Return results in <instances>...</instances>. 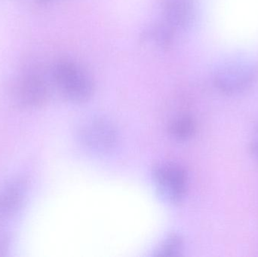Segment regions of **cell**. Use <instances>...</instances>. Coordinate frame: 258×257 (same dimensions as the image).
I'll use <instances>...</instances> for the list:
<instances>
[{
	"label": "cell",
	"mask_w": 258,
	"mask_h": 257,
	"mask_svg": "<svg viewBox=\"0 0 258 257\" xmlns=\"http://www.w3.org/2000/svg\"><path fill=\"white\" fill-rule=\"evenodd\" d=\"M157 191L167 202L178 204L187 191L188 176L181 166L174 163H159L152 170Z\"/></svg>",
	"instance_id": "7a4b0ae2"
},
{
	"label": "cell",
	"mask_w": 258,
	"mask_h": 257,
	"mask_svg": "<svg viewBox=\"0 0 258 257\" xmlns=\"http://www.w3.org/2000/svg\"><path fill=\"white\" fill-rule=\"evenodd\" d=\"M53 78L61 95L74 104L86 102L93 95L95 84L92 76L75 62L63 60L56 63Z\"/></svg>",
	"instance_id": "6da1fadb"
},
{
	"label": "cell",
	"mask_w": 258,
	"mask_h": 257,
	"mask_svg": "<svg viewBox=\"0 0 258 257\" xmlns=\"http://www.w3.org/2000/svg\"><path fill=\"white\" fill-rule=\"evenodd\" d=\"M183 240L177 234H172L164 241L163 244L156 251L157 256H177L180 254L183 247Z\"/></svg>",
	"instance_id": "30bf717a"
},
{
	"label": "cell",
	"mask_w": 258,
	"mask_h": 257,
	"mask_svg": "<svg viewBox=\"0 0 258 257\" xmlns=\"http://www.w3.org/2000/svg\"><path fill=\"white\" fill-rule=\"evenodd\" d=\"M174 31L175 29L164 21L150 29L144 38L151 39L162 49H168L174 42Z\"/></svg>",
	"instance_id": "9c48e42d"
},
{
	"label": "cell",
	"mask_w": 258,
	"mask_h": 257,
	"mask_svg": "<svg viewBox=\"0 0 258 257\" xmlns=\"http://www.w3.org/2000/svg\"><path fill=\"white\" fill-rule=\"evenodd\" d=\"M38 3H41V4H45V3H50V2L52 1V0H36Z\"/></svg>",
	"instance_id": "7c38bea8"
},
{
	"label": "cell",
	"mask_w": 258,
	"mask_h": 257,
	"mask_svg": "<svg viewBox=\"0 0 258 257\" xmlns=\"http://www.w3.org/2000/svg\"><path fill=\"white\" fill-rule=\"evenodd\" d=\"M168 131L171 137L176 140L185 141L189 140L195 134L196 123L189 116H179L171 121L168 125Z\"/></svg>",
	"instance_id": "ba28073f"
},
{
	"label": "cell",
	"mask_w": 258,
	"mask_h": 257,
	"mask_svg": "<svg viewBox=\"0 0 258 257\" xmlns=\"http://www.w3.org/2000/svg\"><path fill=\"white\" fill-rule=\"evenodd\" d=\"M255 68L245 64H230L220 69L215 76L217 89L226 95H236L246 90L256 78Z\"/></svg>",
	"instance_id": "277c9868"
},
{
	"label": "cell",
	"mask_w": 258,
	"mask_h": 257,
	"mask_svg": "<svg viewBox=\"0 0 258 257\" xmlns=\"http://www.w3.org/2000/svg\"><path fill=\"white\" fill-rule=\"evenodd\" d=\"M26 183L17 180L5 187L0 193V217L6 218L16 213L22 205Z\"/></svg>",
	"instance_id": "52a82bcc"
},
{
	"label": "cell",
	"mask_w": 258,
	"mask_h": 257,
	"mask_svg": "<svg viewBox=\"0 0 258 257\" xmlns=\"http://www.w3.org/2000/svg\"><path fill=\"white\" fill-rule=\"evenodd\" d=\"M162 9L165 22L175 30L184 28L194 18L192 0H163Z\"/></svg>",
	"instance_id": "8992f818"
},
{
	"label": "cell",
	"mask_w": 258,
	"mask_h": 257,
	"mask_svg": "<svg viewBox=\"0 0 258 257\" xmlns=\"http://www.w3.org/2000/svg\"><path fill=\"white\" fill-rule=\"evenodd\" d=\"M250 150H251V155L254 157V160L258 163V125L255 131H254L251 144H250Z\"/></svg>",
	"instance_id": "8fae6325"
},
{
	"label": "cell",
	"mask_w": 258,
	"mask_h": 257,
	"mask_svg": "<svg viewBox=\"0 0 258 257\" xmlns=\"http://www.w3.org/2000/svg\"><path fill=\"white\" fill-rule=\"evenodd\" d=\"M46 81L39 74H25L18 78L14 87L15 99L21 105L30 108L41 107L48 101Z\"/></svg>",
	"instance_id": "5b68a950"
},
{
	"label": "cell",
	"mask_w": 258,
	"mask_h": 257,
	"mask_svg": "<svg viewBox=\"0 0 258 257\" xmlns=\"http://www.w3.org/2000/svg\"><path fill=\"white\" fill-rule=\"evenodd\" d=\"M78 137L86 147L97 152H107L116 146L117 131L114 125L101 117L89 118L79 125Z\"/></svg>",
	"instance_id": "3957f363"
}]
</instances>
